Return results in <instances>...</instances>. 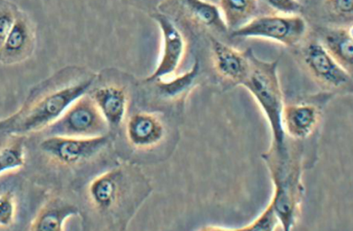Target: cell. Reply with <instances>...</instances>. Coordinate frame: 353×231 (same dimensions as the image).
<instances>
[{
  "label": "cell",
  "mask_w": 353,
  "mask_h": 231,
  "mask_svg": "<svg viewBox=\"0 0 353 231\" xmlns=\"http://www.w3.org/2000/svg\"><path fill=\"white\" fill-rule=\"evenodd\" d=\"M34 140L30 143L27 137L31 180L50 190L77 192L119 163L110 134L89 138L42 135Z\"/></svg>",
  "instance_id": "cell-1"
},
{
  "label": "cell",
  "mask_w": 353,
  "mask_h": 231,
  "mask_svg": "<svg viewBox=\"0 0 353 231\" xmlns=\"http://www.w3.org/2000/svg\"><path fill=\"white\" fill-rule=\"evenodd\" d=\"M77 192L85 230L119 231L127 230L152 186L138 164L123 160Z\"/></svg>",
  "instance_id": "cell-2"
},
{
  "label": "cell",
  "mask_w": 353,
  "mask_h": 231,
  "mask_svg": "<svg viewBox=\"0 0 353 231\" xmlns=\"http://www.w3.org/2000/svg\"><path fill=\"white\" fill-rule=\"evenodd\" d=\"M97 78L82 67H65L35 86L21 108L0 121V131L26 137L40 134L89 92Z\"/></svg>",
  "instance_id": "cell-3"
},
{
  "label": "cell",
  "mask_w": 353,
  "mask_h": 231,
  "mask_svg": "<svg viewBox=\"0 0 353 231\" xmlns=\"http://www.w3.org/2000/svg\"><path fill=\"white\" fill-rule=\"evenodd\" d=\"M177 127L159 111H131L114 135L117 157L134 164L168 159L179 142Z\"/></svg>",
  "instance_id": "cell-4"
},
{
  "label": "cell",
  "mask_w": 353,
  "mask_h": 231,
  "mask_svg": "<svg viewBox=\"0 0 353 231\" xmlns=\"http://www.w3.org/2000/svg\"><path fill=\"white\" fill-rule=\"evenodd\" d=\"M245 54L248 59V72L241 86L253 95L266 116L273 135V145L270 149L277 153H286L289 149L283 126L284 100L278 74L279 60H261L252 49H248Z\"/></svg>",
  "instance_id": "cell-5"
},
{
  "label": "cell",
  "mask_w": 353,
  "mask_h": 231,
  "mask_svg": "<svg viewBox=\"0 0 353 231\" xmlns=\"http://www.w3.org/2000/svg\"><path fill=\"white\" fill-rule=\"evenodd\" d=\"M263 157L269 166L275 186L270 204L283 230L290 231L296 223L303 194L300 163L295 162L289 152L278 154L270 149Z\"/></svg>",
  "instance_id": "cell-6"
},
{
  "label": "cell",
  "mask_w": 353,
  "mask_h": 231,
  "mask_svg": "<svg viewBox=\"0 0 353 231\" xmlns=\"http://www.w3.org/2000/svg\"><path fill=\"white\" fill-rule=\"evenodd\" d=\"M88 94L94 100L106 123L109 134L113 138L121 129L131 111V91L125 78L112 73L97 75Z\"/></svg>",
  "instance_id": "cell-7"
},
{
  "label": "cell",
  "mask_w": 353,
  "mask_h": 231,
  "mask_svg": "<svg viewBox=\"0 0 353 231\" xmlns=\"http://www.w3.org/2000/svg\"><path fill=\"white\" fill-rule=\"evenodd\" d=\"M109 134L108 124L89 94L79 98L41 135L89 138Z\"/></svg>",
  "instance_id": "cell-8"
},
{
  "label": "cell",
  "mask_w": 353,
  "mask_h": 231,
  "mask_svg": "<svg viewBox=\"0 0 353 231\" xmlns=\"http://www.w3.org/2000/svg\"><path fill=\"white\" fill-rule=\"evenodd\" d=\"M307 30V23L299 14L266 15L254 17L245 25L231 32V36L274 41L291 47L302 42Z\"/></svg>",
  "instance_id": "cell-9"
},
{
  "label": "cell",
  "mask_w": 353,
  "mask_h": 231,
  "mask_svg": "<svg viewBox=\"0 0 353 231\" xmlns=\"http://www.w3.org/2000/svg\"><path fill=\"white\" fill-rule=\"evenodd\" d=\"M303 65L317 82L328 89H344L352 84V73L345 69L319 41H312L303 50Z\"/></svg>",
  "instance_id": "cell-10"
},
{
  "label": "cell",
  "mask_w": 353,
  "mask_h": 231,
  "mask_svg": "<svg viewBox=\"0 0 353 231\" xmlns=\"http://www.w3.org/2000/svg\"><path fill=\"white\" fill-rule=\"evenodd\" d=\"M163 36V51L154 72L145 80V83L172 78L179 69L187 51V42L171 19L163 14H154Z\"/></svg>",
  "instance_id": "cell-11"
},
{
  "label": "cell",
  "mask_w": 353,
  "mask_h": 231,
  "mask_svg": "<svg viewBox=\"0 0 353 231\" xmlns=\"http://www.w3.org/2000/svg\"><path fill=\"white\" fill-rule=\"evenodd\" d=\"M43 206L30 225V230L61 231L71 217L81 214L79 203L68 195V191L51 190Z\"/></svg>",
  "instance_id": "cell-12"
},
{
  "label": "cell",
  "mask_w": 353,
  "mask_h": 231,
  "mask_svg": "<svg viewBox=\"0 0 353 231\" xmlns=\"http://www.w3.org/2000/svg\"><path fill=\"white\" fill-rule=\"evenodd\" d=\"M37 32L31 19L19 12L10 34L0 49V63L13 66L26 61L34 54Z\"/></svg>",
  "instance_id": "cell-13"
},
{
  "label": "cell",
  "mask_w": 353,
  "mask_h": 231,
  "mask_svg": "<svg viewBox=\"0 0 353 231\" xmlns=\"http://www.w3.org/2000/svg\"><path fill=\"white\" fill-rule=\"evenodd\" d=\"M321 113L311 103L284 105L283 126L286 137L294 140H305L316 131Z\"/></svg>",
  "instance_id": "cell-14"
},
{
  "label": "cell",
  "mask_w": 353,
  "mask_h": 231,
  "mask_svg": "<svg viewBox=\"0 0 353 231\" xmlns=\"http://www.w3.org/2000/svg\"><path fill=\"white\" fill-rule=\"evenodd\" d=\"M213 63L216 72L224 80L242 85L248 72V59L245 52L235 50L226 43L212 39Z\"/></svg>",
  "instance_id": "cell-15"
},
{
  "label": "cell",
  "mask_w": 353,
  "mask_h": 231,
  "mask_svg": "<svg viewBox=\"0 0 353 231\" xmlns=\"http://www.w3.org/2000/svg\"><path fill=\"white\" fill-rule=\"evenodd\" d=\"M17 173L0 178V230L12 228L20 214L24 179L19 178Z\"/></svg>",
  "instance_id": "cell-16"
},
{
  "label": "cell",
  "mask_w": 353,
  "mask_h": 231,
  "mask_svg": "<svg viewBox=\"0 0 353 231\" xmlns=\"http://www.w3.org/2000/svg\"><path fill=\"white\" fill-rule=\"evenodd\" d=\"M27 137L0 131V178L26 168Z\"/></svg>",
  "instance_id": "cell-17"
},
{
  "label": "cell",
  "mask_w": 353,
  "mask_h": 231,
  "mask_svg": "<svg viewBox=\"0 0 353 231\" xmlns=\"http://www.w3.org/2000/svg\"><path fill=\"white\" fill-rule=\"evenodd\" d=\"M331 54L347 72L353 67V37L352 27H336L327 30L321 42Z\"/></svg>",
  "instance_id": "cell-18"
},
{
  "label": "cell",
  "mask_w": 353,
  "mask_h": 231,
  "mask_svg": "<svg viewBox=\"0 0 353 231\" xmlns=\"http://www.w3.org/2000/svg\"><path fill=\"white\" fill-rule=\"evenodd\" d=\"M199 74V62L196 60L192 69L179 77L159 80L148 84H153L156 94L161 100L168 102H179L185 99L191 89L195 86Z\"/></svg>",
  "instance_id": "cell-19"
},
{
  "label": "cell",
  "mask_w": 353,
  "mask_h": 231,
  "mask_svg": "<svg viewBox=\"0 0 353 231\" xmlns=\"http://www.w3.org/2000/svg\"><path fill=\"white\" fill-rule=\"evenodd\" d=\"M187 9L188 14L196 23L207 28L215 30L216 32H227L229 31L220 8L207 0H181Z\"/></svg>",
  "instance_id": "cell-20"
},
{
  "label": "cell",
  "mask_w": 353,
  "mask_h": 231,
  "mask_svg": "<svg viewBox=\"0 0 353 231\" xmlns=\"http://www.w3.org/2000/svg\"><path fill=\"white\" fill-rule=\"evenodd\" d=\"M219 8L228 30L232 32L254 18L257 0H220Z\"/></svg>",
  "instance_id": "cell-21"
},
{
  "label": "cell",
  "mask_w": 353,
  "mask_h": 231,
  "mask_svg": "<svg viewBox=\"0 0 353 231\" xmlns=\"http://www.w3.org/2000/svg\"><path fill=\"white\" fill-rule=\"evenodd\" d=\"M20 10L10 0H0V49L10 34Z\"/></svg>",
  "instance_id": "cell-22"
},
{
  "label": "cell",
  "mask_w": 353,
  "mask_h": 231,
  "mask_svg": "<svg viewBox=\"0 0 353 231\" xmlns=\"http://www.w3.org/2000/svg\"><path fill=\"white\" fill-rule=\"evenodd\" d=\"M280 224L277 214H276L272 204L263 212L259 217V219L254 220L252 224L246 226L240 231H272L274 230L278 225Z\"/></svg>",
  "instance_id": "cell-23"
},
{
  "label": "cell",
  "mask_w": 353,
  "mask_h": 231,
  "mask_svg": "<svg viewBox=\"0 0 353 231\" xmlns=\"http://www.w3.org/2000/svg\"><path fill=\"white\" fill-rule=\"evenodd\" d=\"M327 12L335 17L352 19L353 15V0H325Z\"/></svg>",
  "instance_id": "cell-24"
},
{
  "label": "cell",
  "mask_w": 353,
  "mask_h": 231,
  "mask_svg": "<svg viewBox=\"0 0 353 231\" xmlns=\"http://www.w3.org/2000/svg\"><path fill=\"white\" fill-rule=\"evenodd\" d=\"M272 10L283 15H297L302 10L300 0H265Z\"/></svg>",
  "instance_id": "cell-25"
}]
</instances>
